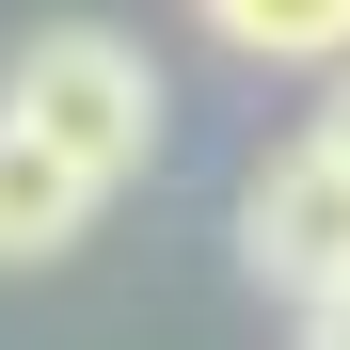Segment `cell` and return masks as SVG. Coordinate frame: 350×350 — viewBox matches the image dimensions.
<instances>
[{
  "label": "cell",
  "instance_id": "6da1fadb",
  "mask_svg": "<svg viewBox=\"0 0 350 350\" xmlns=\"http://www.w3.org/2000/svg\"><path fill=\"white\" fill-rule=\"evenodd\" d=\"M0 128H32L64 175L128 191V175L159 159V64H144L128 32L64 16V32H32V48H16V80H0Z\"/></svg>",
  "mask_w": 350,
  "mask_h": 350
},
{
  "label": "cell",
  "instance_id": "7a4b0ae2",
  "mask_svg": "<svg viewBox=\"0 0 350 350\" xmlns=\"http://www.w3.org/2000/svg\"><path fill=\"white\" fill-rule=\"evenodd\" d=\"M239 271L286 286V303H334V286H350V175H334L319 144L255 159V191H239Z\"/></svg>",
  "mask_w": 350,
  "mask_h": 350
},
{
  "label": "cell",
  "instance_id": "3957f363",
  "mask_svg": "<svg viewBox=\"0 0 350 350\" xmlns=\"http://www.w3.org/2000/svg\"><path fill=\"white\" fill-rule=\"evenodd\" d=\"M80 223H96V175H64L32 128H0V271H48Z\"/></svg>",
  "mask_w": 350,
  "mask_h": 350
},
{
  "label": "cell",
  "instance_id": "277c9868",
  "mask_svg": "<svg viewBox=\"0 0 350 350\" xmlns=\"http://www.w3.org/2000/svg\"><path fill=\"white\" fill-rule=\"evenodd\" d=\"M239 64H334L350 80V0H191Z\"/></svg>",
  "mask_w": 350,
  "mask_h": 350
},
{
  "label": "cell",
  "instance_id": "5b68a950",
  "mask_svg": "<svg viewBox=\"0 0 350 350\" xmlns=\"http://www.w3.org/2000/svg\"><path fill=\"white\" fill-rule=\"evenodd\" d=\"M303 144H319V159H334V175H350V80H334V96H319V128H303Z\"/></svg>",
  "mask_w": 350,
  "mask_h": 350
}]
</instances>
